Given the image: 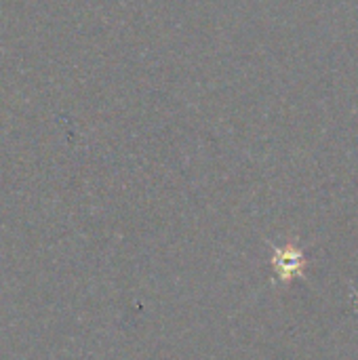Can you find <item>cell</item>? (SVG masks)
I'll use <instances>...</instances> for the list:
<instances>
[{"label": "cell", "instance_id": "6da1fadb", "mask_svg": "<svg viewBox=\"0 0 358 360\" xmlns=\"http://www.w3.org/2000/svg\"><path fill=\"white\" fill-rule=\"evenodd\" d=\"M304 268L302 253L298 249H285L283 251V262L279 259V270L285 278H291L293 274H300Z\"/></svg>", "mask_w": 358, "mask_h": 360}]
</instances>
